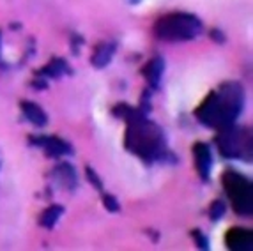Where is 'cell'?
Wrapping results in <instances>:
<instances>
[{"mask_svg":"<svg viewBox=\"0 0 253 251\" xmlns=\"http://www.w3.org/2000/svg\"><path fill=\"white\" fill-rule=\"evenodd\" d=\"M245 106V90L237 82H227L219 85L216 90H211L209 96L195 110V117L200 124L221 129L232 126Z\"/></svg>","mask_w":253,"mask_h":251,"instance_id":"cell-1","label":"cell"},{"mask_svg":"<svg viewBox=\"0 0 253 251\" xmlns=\"http://www.w3.org/2000/svg\"><path fill=\"white\" fill-rule=\"evenodd\" d=\"M124 147L149 163L163 159L167 154V140H165L163 129L154 122L147 121V117L127 122Z\"/></svg>","mask_w":253,"mask_h":251,"instance_id":"cell-2","label":"cell"},{"mask_svg":"<svg viewBox=\"0 0 253 251\" xmlns=\"http://www.w3.org/2000/svg\"><path fill=\"white\" fill-rule=\"evenodd\" d=\"M204 30L202 21L190 13L165 14L154 23V36L161 41L181 42L199 38Z\"/></svg>","mask_w":253,"mask_h":251,"instance_id":"cell-3","label":"cell"},{"mask_svg":"<svg viewBox=\"0 0 253 251\" xmlns=\"http://www.w3.org/2000/svg\"><path fill=\"white\" fill-rule=\"evenodd\" d=\"M216 145L219 154L227 159H252V133L245 127H236L232 124L218 129Z\"/></svg>","mask_w":253,"mask_h":251,"instance_id":"cell-4","label":"cell"},{"mask_svg":"<svg viewBox=\"0 0 253 251\" xmlns=\"http://www.w3.org/2000/svg\"><path fill=\"white\" fill-rule=\"evenodd\" d=\"M223 188L228 200L232 202V209L241 216H252L253 212V193L252 180L243 173L228 170L223 173Z\"/></svg>","mask_w":253,"mask_h":251,"instance_id":"cell-5","label":"cell"},{"mask_svg":"<svg viewBox=\"0 0 253 251\" xmlns=\"http://www.w3.org/2000/svg\"><path fill=\"white\" fill-rule=\"evenodd\" d=\"M193 158H195V168H197L200 179L207 182L209 177H211V170H212V156L209 145H206V143H195Z\"/></svg>","mask_w":253,"mask_h":251,"instance_id":"cell-6","label":"cell"},{"mask_svg":"<svg viewBox=\"0 0 253 251\" xmlns=\"http://www.w3.org/2000/svg\"><path fill=\"white\" fill-rule=\"evenodd\" d=\"M32 143L42 147L46 156L50 158H62V156L73 154V149L68 142L57 138V136H41V138H32Z\"/></svg>","mask_w":253,"mask_h":251,"instance_id":"cell-7","label":"cell"},{"mask_svg":"<svg viewBox=\"0 0 253 251\" xmlns=\"http://www.w3.org/2000/svg\"><path fill=\"white\" fill-rule=\"evenodd\" d=\"M225 243L230 250H243L250 251L253 248V234L252 230H246V228H230L225 235Z\"/></svg>","mask_w":253,"mask_h":251,"instance_id":"cell-8","label":"cell"},{"mask_svg":"<svg viewBox=\"0 0 253 251\" xmlns=\"http://www.w3.org/2000/svg\"><path fill=\"white\" fill-rule=\"evenodd\" d=\"M53 179L57 180V184L62 186L66 189H75L78 184V179H76L75 168L69 163H60L53 168Z\"/></svg>","mask_w":253,"mask_h":251,"instance_id":"cell-9","label":"cell"},{"mask_svg":"<svg viewBox=\"0 0 253 251\" xmlns=\"http://www.w3.org/2000/svg\"><path fill=\"white\" fill-rule=\"evenodd\" d=\"M21 112L25 115V119L30 124L38 126V127H44L48 124V115L44 113V110L41 108L36 103H30V101H23L21 103Z\"/></svg>","mask_w":253,"mask_h":251,"instance_id":"cell-10","label":"cell"},{"mask_svg":"<svg viewBox=\"0 0 253 251\" xmlns=\"http://www.w3.org/2000/svg\"><path fill=\"white\" fill-rule=\"evenodd\" d=\"M163 71H165V62H163V59H160V57L149 60L147 66L144 67V76H145V80H147V84L151 85L152 88H156L158 85H160Z\"/></svg>","mask_w":253,"mask_h":251,"instance_id":"cell-11","label":"cell"},{"mask_svg":"<svg viewBox=\"0 0 253 251\" xmlns=\"http://www.w3.org/2000/svg\"><path fill=\"white\" fill-rule=\"evenodd\" d=\"M114 53H115V44L103 42V44H99V46L94 50V55H92V59H90V62H92L94 67L101 69V67L108 66L112 57H114Z\"/></svg>","mask_w":253,"mask_h":251,"instance_id":"cell-12","label":"cell"},{"mask_svg":"<svg viewBox=\"0 0 253 251\" xmlns=\"http://www.w3.org/2000/svg\"><path fill=\"white\" fill-rule=\"evenodd\" d=\"M66 71H69L66 60L55 59L39 71V78H59V76H62Z\"/></svg>","mask_w":253,"mask_h":251,"instance_id":"cell-13","label":"cell"},{"mask_svg":"<svg viewBox=\"0 0 253 251\" xmlns=\"http://www.w3.org/2000/svg\"><path fill=\"white\" fill-rule=\"evenodd\" d=\"M62 214H64V207H60V205H51V207H48V209L41 214L39 223H41V226H44V228L50 230V228H53V226L57 225V221L62 218Z\"/></svg>","mask_w":253,"mask_h":251,"instance_id":"cell-14","label":"cell"},{"mask_svg":"<svg viewBox=\"0 0 253 251\" xmlns=\"http://www.w3.org/2000/svg\"><path fill=\"white\" fill-rule=\"evenodd\" d=\"M225 212H227V207H225V204L221 200L212 202L211 207H209V218H211L212 221H218V219H221L225 216Z\"/></svg>","mask_w":253,"mask_h":251,"instance_id":"cell-15","label":"cell"},{"mask_svg":"<svg viewBox=\"0 0 253 251\" xmlns=\"http://www.w3.org/2000/svg\"><path fill=\"white\" fill-rule=\"evenodd\" d=\"M103 205H105V209L110 210V212H117L121 209V205H119V200L112 195H105L103 197Z\"/></svg>","mask_w":253,"mask_h":251,"instance_id":"cell-16","label":"cell"},{"mask_svg":"<svg viewBox=\"0 0 253 251\" xmlns=\"http://www.w3.org/2000/svg\"><path fill=\"white\" fill-rule=\"evenodd\" d=\"M85 172H87V179H89V182H92L94 188L99 189V191H103V182H101V179H99V175H97L90 167L85 168Z\"/></svg>","mask_w":253,"mask_h":251,"instance_id":"cell-17","label":"cell"},{"mask_svg":"<svg viewBox=\"0 0 253 251\" xmlns=\"http://www.w3.org/2000/svg\"><path fill=\"white\" fill-rule=\"evenodd\" d=\"M191 237L195 239V243H197V246H199L200 250H207V248H209V241H207V237L200 230L191 232Z\"/></svg>","mask_w":253,"mask_h":251,"instance_id":"cell-18","label":"cell"}]
</instances>
